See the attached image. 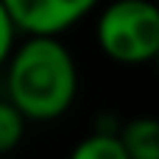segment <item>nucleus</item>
<instances>
[{
	"label": "nucleus",
	"mask_w": 159,
	"mask_h": 159,
	"mask_svg": "<svg viewBox=\"0 0 159 159\" xmlns=\"http://www.w3.org/2000/svg\"><path fill=\"white\" fill-rule=\"evenodd\" d=\"M3 67L6 98L25 120L50 123L75 103L78 67L59 36L25 34V42H14Z\"/></svg>",
	"instance_id": "f257e3e1"
},
{
	"label": "nucleus",
	"mask_w": 159,
	"mask_h": 159,
	"mask_svg": "<svg viewBox=\"0 0 159 159\" xmlns=\"http://www.w3.org/2000/svg\"><path fill=\"white\" fill-rule=\"evenodd\" d=\"M95 39L117 64H148L159 53V11L154 0H112L95 20Z\"/></svg>",
	"instance_id": "f03ea898"
},
{
	"label": "nucleus",
	"mask_w": 159,
	"mask_h": 159,
	"mask_svg": "<svg viewBox=\"0 0 159 159\" xmlns=\"http://www.w3.org/2000/svg\"><path fill=\"white\" fill-rule=\"evenodd\" d=\"M98 3L101 0H3L17 31L45 36H61L92 14Z\"/></svg>",
	"instance_id": "7ed1b4c3"
},
{
	"label": "nucleus",
	"mask_w": 159,
	"mask_h": 159,
	"mask_svg": "<svg viewBox=\"0 0 159 159\" xmlns=\"http://www.w3.org/2000/svg\"><path fill=\"white\" fill-rule=\"evenodd\" d=\"M117 140L129 159H159V123L151 115L129 120L117 131Z\"/></svg>",
	"instance_id": "20e7f679"
},
{
	"label": "nucleus",
	"mask_w": 159,
	"mask_h": 159,
	"mask_svg": "<svg viewBox=\"0 0 159 159\" xmlns=\"http://www.w3.org/2000/svg\"><path fill=\"white\" fill-rule=\"evenodd\" d=\"M67 159H129V154L120 145L117 131H92L75 143Z\"/></svg>",
	"instance_id": "39448f33"
},
{
	"label": "nucleus",
	"mask_w": 159,
	"mask_h": 159,
	"mask_svg": "<svg viewBox=\"0 0 159 159\" xmlns=\"http://www.w3.org/2000/svg\"><path fill=\"white\" fill-rule=\"evenodd\" d=\"M25 117L20 115V109L6 98H0V157L3 154H8V151H14L20 143H22V137H25Z\"/></svg>",
	"instance_id": "423d86ee"
},
{
	"label": "nucleus",
	"mask_w": 159,
	"mask_h": 159,
	"mask_svg": "<svg viewBox=\"0 0 159 159\" xmlns=\"http://www.w3.org/2000/svg\"><path fill=\"white\" fill-rule=\"evenodd\" d=\"M17 25H14V20H11V14H8V8L3 6V0H0V67H3V61L8 59V53H11V48H14V42H17Z\"/></svg>",
	"instance_id": "0eeeda50"
}]
</instances>
